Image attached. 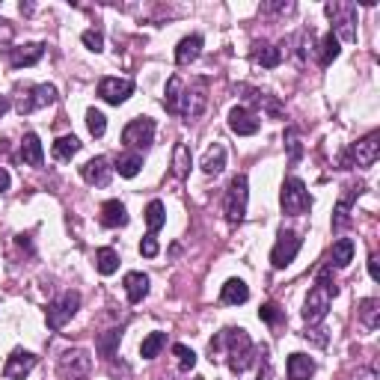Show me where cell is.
<instances>
[{"instance_id": "obj_1", "label": "cell", "mask_w": 380, "mask_h": 380, "mask_svg": "<svg viewBox=\"0 0 380 380\" xmlns=\"http://www.w3.org/2000/svg\"><path fill=\"white\" fill-rule=\"evenodd\" d=\"M208 354H211V359L223 357L226 354V363L232 372H247L249 363H253V342H249L247 330L241 327H229V330H220V333L211 339V345H208Z\"/></svg>"}, {"instance_id": "obj_2", "label": "cell", "mask_w": 380, "mask_h": 380, "mask_svg": "<svg viewBox=\"0 0 380 380\" xmlns=\"http://www.w3.org/2000/svg\"><path fill=\"white\" fill-rule=\"evenodd\" d=\"M339 294V288H336V279L330 276V271H321L315 279V285L309 288V297H306V303H303V318H306V324H321L327 312H330V303H333V297Z\"/></svg>"}, {"instance_id": "obj_3", "label": "cell", "mask_w": 380, "mask_h": 380, "mask_svg": "<svg viewBox=\"0 0 380 380\" xmlns=\"http://www.w3.org/2000/svg\"><path fill=\"white\" fill-rule=\"evenodd\" d=\"M279 205H283L285 214L300 217V214H306L309 208H312V196H309L306 184L300 182V178L292 175V178H285V184H283V193H279Z\"/></svg>"}, {"instance_id": "obj_4", "label": "cell", "mask_w": 380, "mask_h": 380, "mask_svg": "<svg viewBox=\"0 0 380 380\" xmlns=\"http://www.w3.org/2000/svg\"><path fill=\"white\" fill-rule=\"evenodd\" d=\"M247 196H249L247 175H235L232 184H229V190H226V202H223V214H226L229 223H241V220H244V214H247Z\"/></svg>"}, {"instance_id": "obj_5", "label": "cell", "mask_w": 380, "mask_h": 380, "mask_svg": "<svg viewBox=\"0 0 380 380\" xmlns=\"http://www.w3.org/2000/svg\"><path fill=\"white\" fill-rule=\"evenodd\" d=\"M327 15L333 18L336 27V39H345V42H357V6L354 3H327Z\"/></svg>"}, {"instance_id": "obj_6", "label": "cell", "mask_w": 380, "mask_h": 380, "mask_svg": "<svg viewBox=\"0 0 380 380\" xmlns=\"http://www.w3.org/2000/svg\"><path fill=\"white\" fill-rule=\"evenodd\" d=\"M89 372H93V359H89V354L81 351V348L66 351L57 363V374L63 380H84Z\"/></svg>"}, {"instance_id": "obj_7", "label": "cell", "mask_w": 380, "mask_h": 380, "mask_svg": "<svg viewBox=\"0 0 380 380\" xmlns=\"http://www.w3.org/2000/svg\"><path fill=\"white\" fill-rule=\"evenodd\" d=\"M122 143L128 149H149L155 143V119H149V116L131 119L122 131Z\"/></svg>"}, {"instance_id": "obj_8", "label": "cell", "mask_w": 380, "mask_h": 380, "mask_svg": "<svg viewBox=\"0 0 380 380\" xmlns=\"http://www.w3.org/2000/svg\"><path fill=\"white\" fill-rule=\"evenodd\" d=\"M81 309V294L77 292H66L57 303L48 306V327L51 330H63L68 321L75 318V312Z\"/></svg>"}, {"instance_id": "obj_9", "label": "cell", "mask_w": 380, "mask_h": 380, "mask_svg": "<svg viewBox=\"0 0 380 380\" xmlns=\"http://www.w3.org/2000/svg\"><path fill=\"white\" fill-rule=\"evenodd\" d=\"M205 104H208V95H205V84L196 81L190 89H184L182 95H178V107L175 113H182L184 119H199L205 113Z\"/></svg>"}, {"instance_id": "obj_10", "label": "cell", "mask_w": 380, "mask_h": 380, "mask_svg": "<svg viewBox=\"0 0 380 380\" xmlns=\"http://www.w3.org/2000/svg\"><path fill=\"white\" fill-rule=\"evenodd\" d=\"M300 235H294V232H279V238H276V244H274V249H271V265L274 267H288L294 262V256L300 253Z\"/></svg>"}, {"instance_id": "obj_11", "label": "cell", "mask_w": 380, "mask_h": 380, "mask_svg": "<svg viewBox=\"0 0 380 380\" xmlns=\"http://www.w3.org/2000/svg\"><path fill=\"white\" fill-rule=\"evenodd\" d=\"M131 93H134V81H128V77H104V81L98 84V95H102L107 104H122L131 98Z\"/></svg>"}, {"instance_id": "obj_12", "label": "cell", "mask_w": 380, "mask_h": 380, "mask_svg": "<svg viewBox=\"0 0 380 380\" xmlns=\"http://www.w3.org/2000/svg\"><path fill=\"white\" fill-rule=\"evenodd\" d=\"M81 175L86 184L93 187H107L110 184V175H113V167H110L107 158H93V161H86L81 167Z\"/></svg>"}, {"instance_id": "obj_13", "label": "cell", "mask_w": 380, "mask_h": 380, "mask_svg": "<svg viewBox=\"0 0 380 380\" xmlns=\"http://www.w3.org/2000/svg\"><path fill=\"white\" fill-rule=\"evenodd\" d=\"M258 125H262V122H258V116L249 107H232V110H229V128H232L235 134L249 137V134L258 131Z\"/></svg>"}, {"instance_id": "obj_14", "label": "cell", "mask_w": 380, "mask_h": 380, "mask_svg": "<svg viewBox=\"0 0 380 380\" xmlns=\"http://www.w3.org/2000/svg\"><path fill=\"white\" fill-rule=\"evenodd\" d=\"M57 102V89L51 84H42V86H33L30 89V95H24L21 102H18V113H30V110L36 107H48Z\"/></svg>"}, {"instance_id": "obj_15", "label": "cell", "mask_w": 380, "mask_h": 380, "mask_svg": "<svg viewBox=\"0 0 380 380\" xmlns=\"http://www.w3.org/2000/svg\"><path fill=\"white\" fill-rule=\"evenodd\" d=\"M33 365H36V357L30 351H12V357H9L6 365H3V374L9 380H24L30 372H33Z\"/></svg>"}, {"instance_id": "obj_16", "label": "cell", "mask_w": 380, "mask_h": 380, "mask_svg": "<svg viewBox=\"0 0 380 380\" xmlns=\"http://www.w3.org/2000/svg\"><path fill=\"white\" fill-rule=\"evenodd\" d=\"M377 155H380V134L377 131H372L365 140H359V143L351 149V158L359 167H372L377 161Z\"/></svg>"}, {"instance_id": "obj_17", "label": "cell", "mask_w": 380, "mask_h": 380, "mask_svg": "<svg viewBox=\"0 0 380 380\" xmlns=\"http://www.w3.org/2000/svg\"><path fill=\"white\" fill-rule=\"evenodd\" d=\"M202 54V36H184L182 42H178V48H175V63L178 66H190L193 59Z\"/></svg>"}, {"instance_id": "obj_18", "label": "cell", "mask_w": 380, "mask_h": 380, "mask_svg": "<svg viewBox=\"0 0 380 380\" xmlns=\"http://www.w3.org/2000/svg\"><path fill=\"white\" fill-rule=\"evenodd\" d=\"M220 300H223L226 306H241L249 300V288L244 279H229V283L223 285V292H220Z\"/></svg>"}, {"instance_id": "obj_19", "label": "cell", "mask_w": 380, "mask_h": 380, "mask_svg": "<svg viewBox=\"0 0 380 380\" xmlns=\"http://www.w3.org/2000/svg\"><path fill=\"white\" fill-rule=\"evenodd\" d=\"M102 223L107 229H119V226L128 223V211H125V205L119 202V199H110V202L102 205Z\"/></svg>"}, {"instance_id": "obj_20", "label": "cell", "mask_w": 380, "mask_h": 380, "mask_svg": "<svg viewBox=\"0 0 380 380\" xmlns=\"http://www.w3.org/2000/svg\"><path fill=\"white\" fill-rule=\"evenodd\" d=\"M315 372V363L306 354H292L288 357V380H309Z\"/></svg>"}, {"instance_id": "obj_21", "label": "cell", "mask_w": 380, "mask_h": 380, "mask_svg": "<svg viewBox=\"0 0 380 380\" xmlns=\"http://www.w3.org/2000/svg\"><path fill=\"white\" fill-rule=\"evenodd\" d=\"M21 161L30 164V167H42L45 152H42V143H39L36 134H24V140H21Z\"/></svg>"}, {"instance_id": "obj_22", "label": "cell", "mask_w": 380, "mask_h": 380, "mask_svg": "<svg viewBox=\"0 0 380 380\" xmlns=\"http://www.w3.org/2000/svg\"><path fill=\"white\" fill-rule=\"evenodd\" d=\"M125 294H128V300H131V303H140V300L149 294V276L140 274V271L128 274V276H125Z\"/></svg>"}, {"instance_id": "obj_23", "label": "cell", "mask_w": 380, "mask_h": 380, "mask_svg": "<svg viewBox=\"0 0 380 380\" xmlns=\"http://www.w3.org/2000/svg\"><path fill=\"white\" fill-rule=\"evenodd\" d=\"M45 54V45L42 42H30L24 48H12V63L15 66H36Z\"/></svg>"}, {"instance_id": "obj_24", "label": "cell", "mask_w": 380, "mask_h": 380, "mask_svg": "<svg viewBox=\"0 0 380 380\" xmlns=\"http://www.w3.org/2000/svg\"><path fill=\"white\" fill-rule=\"evenodd\" d=\"M253 59L258 66H265V68H276L279 63H283V51L274 48V45H267V42H258L253 48Z\"/></svg>"}, {"instance_id": "obj_25", "label": "cell", "mask_w": 380, "mask_h": 380, "mask_svg": "<svg viewBox=\"0 0 380 380\" xmlns=\"http://www.w3.org/2000/svg\"><path fill=\"white\" fill-rule=\"evenodd\" d=\"M330 262H333L336 267H348L354 262V241L351 238H339V241L333 244V249H330Z\"/></svg>"}, {"instance_id": "obj_26", "label": "cell", "mask_w": 380, "mask_h": 380, "mask_svg": "<svg viewBox=\"0 0 380 380\" xmlns=\"http://www.w3.org/2000/svg\"><path fill=\"white\" fill-rule=\"evenodd\" d=\"M81 152V140H77L75 134H68V137H59L57 143H54V158L57 161H72V158Z\"/></svg>"}, {"instance_id": "obj_27", "label": "cell", "mask_w": 380, "mask_h": 380, "mask_svg": "<svg viewBox=\"0 0 380 380\" xmlns=\"http://www.w3.org/2000/svg\"><path fill=\"white\" fill-rule=\"evenodd\" d=\"M116 173L122 175V178H134L140 169H143V155H137V152H128V155H119V161H116Z\"/></svg>"}, {"instance_id": "obj_28", "label": "cell", "mask_w": 380, "mask_h": 380, "mask_svg": "<svg viewBox=\"0 0 380 380\" xmlns=\"http://www.w3.org/2000/svg\"><path fill=\"white\" fill-rule=\"evenodd\" d=\"M223 167H226V149L220 146V143H214V146L205 152V158H202V169H205L208 175H217Z\"/></svg>"}, {"instance_id": "obj_29", "label": "cell", "mask_w": 380, "mask_h": 380, "mask_svg": "<svg viewBox=\"0 0 380 380\" xmlns=\"http://www.w3.org/2000/svg\"><path fill=\"white\" fill-rule=\"evenodd\" d=\"M167 223V211H164V202L161 199H152V202L146 205V226H149V232H158V229H164Z\"/></svg>"}, {"instance_id": "obj_30", "label": "cell", "mask_w": 380, "mask_h": 380, "mask_svg": "<svg viewBox=\"0 0 380 380\" xmlns=\"http://www.w3.org/2000/svg\"><path fill=\"white\" fill-rule=\"evenodd\" d=\"M359 318H363V324L368 330H377L380 327V300L365 297L363 303H359Z\"/></svg>"}, {"instance_id": "obj_31", "label": "cell", "mask_w": 380, "mask_h": 380, "mask_svg": "<svg viewBox=\"0 0 380 380\" xmlns=\"http://www.w3.org/2000/svg\"><path fill=\"white\" fill-rule=\"evenodd\" d=\"M119 342H122V330H107V333H102L95 339V351L102 357H113Z\"/></svg>"}, {"instance_id": "obj_32", "label": "cell", "mask_w": 380, "mask_h": 380, "mask_svg": "<svg viewBox=\"0 0 380 380\" xmlns=\"http://www.w3.org/2000/svg\"><path fill=\"white\" fill-rule=\"evenodd\" d=\"M164 348H167V333H149L143 345H140V354H143V359H155Z\"/></svg>"}, {"instance_id": "obj_33", "label": "cell", "mask_w": 380, "mask_h": 380, "mask_svg": "<svg viewBox=\"0 0 380 380\" xmlns=\"http://www.w3.org/2000/svg\"><path fill=\"white\" fill-rule=\"evenodd\" d=\"M95 267H98V274H104V276L116 274V267H119V256H116V249H110V247L98 249V253H95Z\"/></svg>"}, {"instance_id": "obj_34", "label": "cell", "mask_w": 380, "mask_h": 380, "mask_svg": "<svg viewBox=\"0 0 380 380\" xmlns=\"http://www.w3.org/2000/svg\"><path fill=\"white\" fill-rule=\"evenodd\" d=\"M187 169H190V149H187L184 143H178L175 152H173V173H175L178 178H184Z\"/></svg>"}, {"instance_id": "obj_35", "label": "cell", "mask_w": 380, "mask_h": 380, "mask_svg": "<svg viewBox=\"0 0 380 380\" xmlns=\"http://www.w3.org/2000/svg\"><path fill=\"white\" fill-rule=\"evenodd\" d=\"M354 193H359V190H357V187H348L345 199L336 205V217H333V226H336V229L348 226V220H351V217H348V211H351V199H354Z\"/></svg>"}, {"instance_id": "obj_36", "label": "cell", "mask_w": 380, "mask_h": 380, "mask_svg": "<svg viewBox=\"0 0 380 380\" xmlns=\"http://www.w3.org/2000/svg\"><path fill=\"white\" fill-rule=\"evenodd\" d=\"M178 95H182V77L173 75V77L167 81V98H164V104H167L169 113H175V107H178Z\"/></svg>"}, {"instance_id": "obj_37", "label": "cell", "mask_w": 380, "mask_h": 380, "mask_svg": "<svg viewBox=\"0 0 380 380\" xmlns=\"http://www.w3.org/2000/svg\"><path fill=\"white\" fill-rule=\"evenodd\" d=\"M86 125H89V134H93V137H104L107 116L102 113V110H86Z\"/></svg>"}, {"instance_id": "obj_38", "label": "cell", "mask_w": 380, "mask_h": 380, "mask_svg": "<svg viewBox=\"0 0 380 380\" xmlns=\"http://www.w3.org/2000/svg\"><path fill=\"white\" fill-rule=\"evenodd\" d=\"M336 57H339V39L333 33H327L321 39V66H330Z\"/></svg>"}, {"instance_id": "obj_39", "label": "cell", "mask_w": 380, "mask_h": 380, "mask_svg": "<svg viewBox=\"0 0 380 380\" xmlns=\"http://www.w3.org/2000/svg\"><path fill=\"white\" fill-rule=\"evenodd\" d=\"M173 354L178 359V365H182V372H190V368L196 365V354L190 351L187 345H173Z\"/></svg>"}, {"instance_id": "obj_40", "label": "cell", "mask_w": 380, "mask_h": 380, "mask_svg": "<svg viewBox=\"0 0 380 380\" xmlns=\"http://www.w3.org/2000/svg\"><path fill=\"white\" fill-rule=\"evenodd\" d=\"M81 39H84V45L89 48V51H102V48H104V36L98 33V30H86Z\"/></svg>"}, {"instance_id": "obj_41", "label": "cell", "mask_w": 380, "mask_h": 380, "mask_svg": "<svg viewBox=\"0 0 380 380\" xmlns=\"http://www.w3.org/2000/svg\"><path fill=\"white\" fill-rule=\"evenodd\" d=\"M140 253H143L146 258H155V256H158V238H155L152 232H149L143 241H140Z\"/></svg>"}, {"instance_id": "obj_42", "label": "cell", "mask_w": 380, "mask_h": 380, "mask_svg": "<svg viewBox=\"0 0 380 380\" xmlns=\"http://www.w3.org/2000/svg\"><path fill=\"white\" fill-rule=\"evenodd\" d=\"M258 318L267 321V324H276L279 321V306L276 303H265L262 309H258Z\"/></svg>"}, {"instance_id": "obj_43", "label": "cell", "mask_w": 380, "mask_h": 380, "mask_svg": "<svg viewBox=\"0 0 380 380\" xmlns=\"http://www.w3.org/2000/svg\"><path fill=\"white\" fill-rule=\"evenodd\" d=\"M285 140H288V152H292V161H297V158L303 155V149H300V140H297V131H288Z\"/></svg>"}, {"instance_id": "obj_44", "label": "cell", "mask_w": 380, "mask_h": 380, "mask_svg": "<svg viewBox=\"0 0 380 380\" xmlns=\"http://www.w3.org/2000/svg\"><path fill=\"white\" fill-rule=\"evenodd\" d=\"M354 380H377V374H374V368H359Z\"/></svg>"}, {"instance_id": "obj_45", "label": "cell", "mask_w": 380, "mask_h": 380, "mask_svg": "<svg viewBox=\"0 0 380 380\" xmlns=\"http://www.w3.org/2000/svg\"><path fill=\"white\" fill-rule=\"evenodd\" d=\"M368 274H372V279H380V267H377V256L368 258Z\"/></svg>"}, {"instance_id": "obj_46", "label": "cell", "mask_w": 380, "mask_h": 380, "mask_svg": "<svg viewBox=\"0 0 380 380\" xmlns=\"http://www.w3.org/2000/svg\"><path fill=\"white\" fill-rule=\"evenodd\" d=\"M3 190H9V173L0 167V193H3Z\"/></svg>"}]
</instances>
